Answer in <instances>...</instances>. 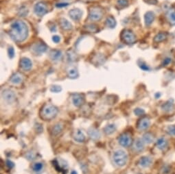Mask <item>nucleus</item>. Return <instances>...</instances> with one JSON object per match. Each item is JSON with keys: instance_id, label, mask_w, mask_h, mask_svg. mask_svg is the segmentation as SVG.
I'll return each instance as SVG.
<instances>
[{"instance_id": "f257e3e1", "label": "nucleus", "mask_w": 175, "mask_h": 174, "mask_svg": "<svg viewBox=\"0 0 175 174\" xmlns=\"http://www.w3.org/2000/svg\"><path fill=\"white\" fill-rule=\"evenodd\" d=\"M10 36L17 43L23 42L27 39L28 28L24 21H17L13 23L10 26Z\"/></svg>"}, {"instance_id": "f03ea898", "label": "nucleus", "mask_w": 175, "mask_h": 174, "mask_svg": "<svg viewBox=\"0 0 175 174\" xmlns=\"http://www.w3.org/2000/svg\"><path fill=\"white\" fill-rule=\"evenodd\" d=\"M58 113L59 109L56 106L52 104H45L40 112V117L45 121H50L55 118Z\"/></svg>"}, {"instance_id": "7ed1b4c3", "label": "nucleus", "mask_w": 175, "mask_h": 174, "mask_svg": "<svg viewBox=\"0 0 175 174\" xmlns=\"http://www.w3.org/2000/svg\"><path fill=\"white\" fill-rule=\"evenodd\" d=\"M113 160L117 166L120 167H124L127 162L128 156L125 151L123 149H117L113 153Z\"/></svg>"}, {"instance_id": "20e7f679", "label": "nucleus", "mask_w": 175, "mask_h": 174, "mask_svg": "<svg viewBox=\"0 0 175 174\" xmlns=\"http://www.w3.org/2000/svg\"><path fill=\"white\" fill-rule=\"evenodd\" d=\"M121 39L127 45H133L136 42V36L133 32L129 30H124L121 34Z\"/></svg>"}, {"instance_id": "39448f33", "label": "nucleus", "mask_w": 175, "mask_h": 174, "mask_svg": "<svg viewBox=\"0 0 175 174\" xmlns=\"http://www.w3.org/2000/svg\"><path fill=\"white\" fill-rule=\"evenodd\" d=\"M103 16L102 10L100 7H92L89 10V19L91 21H98Z\"/></svg>"}, {"instance_id": "423d86ee", "label": "nucleus", "mask_w": 175, "mask_h": 174, "mask_svg": "<svg viewBox=\"0 0 175 174\" xmlns=\"http://www.w3.org/2000/svg\"><path fill=\"white\" fill-rule=\"evenodd\" d=\"M118 142L121 146L124 147H128L133 143V139H132L131 135L130 134L124 132L120 136Z\"/></svg>"}, {"instance_id": "0eeeda50", "label": "nucleus", "mask_w": 175, "mask_h": 174, "mask_svg": "<svg viewBox=\"0 0 175 174\" xmlns=\"http://www.w3.org/2000/svg\"><path fill=\"white\" fill-rule=\"evenodd\" d=\"M2 97L3 100L8 103H13L16 100V95L13 91L10 89H6L2 93Z\"/></svg>"}, {"instance_id": "6e6552de", "label": "nucleus", "mask_w": 175, "mask_h": 174, "mask_svg": "<svg viewBox=\"0 0 175 174\" xmlns=\"http://www.w3.org/2000/svg\"><path fill=\"white\" fill-rule=\"evenodd\" d=\"M34 10L36 15L42 17L48 13V6L44 2H39L34 6Z\"/></svg>"}, {"instance_id": "1a4fd4ad", "label": "nucleus", "mask_w": 175, "mask_h": 174, "mask_svg": "<svg viewBox=\"0 0 175 174\" xmlns=\"http://www.w3.org/2000/svg\"><path fill=\"white\" fill-rule=\"evenodd\" d=\"M72 103L76 107H80L85 103V97L82 94H74L71 97Z\"/></svg>"}, {"instance_id": "9d476101", "label": "nucleus", "mask_w": 175, "mask_h": 174, "mask_svg": "<svg viewBox=\"0 0 175 174\" xmlns=\"http://www.w3.org/2000/svg\"><path fill=\"white\" fill-rule=\"evenodd\" d=\"M150 125V119L147 117H142L138 121L137 126L139 130H146Z\"/></svg>"}, {"instance_id": "9b49d317", "label": "nucleus", "mask_w": 175, "mask_h": 174, "mask_svg": "<svg viewBox=\"0 0 175 174\" xmlns=\"http://www.w3.org/2000/svg\"><path fill=\"white\" fill-rule=\"evenodd\" d=\"M73 138L74 139V141L78 142V143H83L85 141V135L84 134L81 130L76 129L74 131L73 134H72Z\"/></svg>"}, {"instance_id": "f8f14e48", "label": "nucleus", "mask_w": 175, "mask_h": 174, "mask_svg": "<svg viewBox=\"0 0 175 174\" xmlns=\"http://www.w3.org/2000/svg\"><path fill=\"white\" fill-rule=\"evenodd\" d=\"M87 133L89 138L93 141L99 140L100 137H101L100 132L98 130L96 129V127H90V128L88 130Z\"/></svg>"}, {"instance_id": "ddd939ff", "label": "nucleus", "mask_w": 175, "mask_h": 174, "mask_svg": "<svg viewBox=\"0 0 175 174\" xmlns=\"http://www.w3.org/2000/svg\"><path fill=\"white\" fill-rule=\"evenodd\" d=\"M20 66L24 71H28L32 69V63L31 60L27 58H23L20 61Z\"/></svg>"}, {"instance_id": "4468645a", "label": "nucleus", "mask_w": 175, "mask_h": 174, "mask_svg": "<svg viewBox=\"0 0 175 174\" xmlns=\"http://www.w3.org/2000/svg\"><path fill=\"white\" fill-rule=\"evenodd\" d=\"M144 143L143 139L142 140L141 138H137L133 143V149L137 152H141L144 149Z\"/></svg>"}, {"instance_id": "2eb2a0df", "label": "nucleus", "mask_w": 175, "mask_h": 174, "mask_svg": "<svg viewBox=\"0 0 175 174\" xmlns=\"http://www.w3.org/2000/svg\"><path fill=\"white\" fill-rule=\"evenodd\" d=\"M32 50L36 54H41L47 50V46L42 43H36L32 47Z\"/></svg>"}, {"instance_id": "dca6fc26", "label": "nucleus", "mask_w": 175, "mask_h": 174, "mask_svg": "<svg viewBox=\"0 0 175 174\" xmlns=\"http://www.w3.org/2000/svg\"><path fill=\"white\" fill-rule=\"evenodd\" d=\"M166 18H167L169 24H170L172 25H175V8H171L167 11Z\"/></svg>"}, {"instance_id": "f3484780", "label": "nucleus", "mask_w": 175, "mask_h": 174, "mask_svg": "<svg viewBox=\"0 0 175 174\" xmlns=\"http://www.w3.org/2000/svg\"><path fill=\"white\" fill-rule=\"evenodd\" d=\"M69 14H70V17L71 18L74 20V21H78V20L81 19L82 13L80 9L75 8V9L71 10L70 11V13H69Z\"/></svg>"}, {"instance_id": "a211bd4d", "label": "nucleus", "mask_w": 175, "mask_h": 174, "mask_svg": "<svg viewBox=\"0 0 175 174\" xmlns=\"http://www.w3.org/2000/svg\"><path fill=\"white\" fill-rule=\"evenodd\" d=\"M152 164V159L148 156H143L139 161V165L142 167L146 168L150 166Z\"/></svg>"}, {"instance_id": "6ab92c4d", "label": "nucleus", "mask_w": 175, "mask_h": 174, "mask_svg": "<svg viewBox=\"0 0 175 174\" xmlns=\"http://www.w3.org/2000/svg\"><path fill=\"white\" fill-rule=\"evenodd\" d=\"M117 127L116 126V124L114 123H109L106 126L104 129H103V131L107 135H111L112 134L116 131Z\"/></svg>"}, {"instance_id": "aec40b11", "label": "nucleus", "mask_w": 175, "mask_h": 174, "mask_svg": "<svg viewBox=\"0 0 175 174\" xmlns=\"http://www.w3.org/2000/svg\"><path fill=\"white\" fill-rule=\"evenodd\" d=\"M154 20V14L153 12H147L146 13L144 16V21H145V24L146 25L149 26L150 25Z\"/></svg>"}, {"instance_id": "412c9836", "label": "nucleus", "mask_w": 175, "mask_h": 174, "mask_svg": "<svg viewBox=\"0 0 175 174\" xmlns=\"http://www.w3.org/2000/svg\"><path fill=\"white\" fill-rule=\"evenodd\" d=\"M63 130V125L61 123H57L51 128V134L53 136L59 135Z\"/></svg>"}, {"instance_id": "4be33fe9", "label": "nucleus", "mask_w": 175, "mask_h": 174, "mask_svg": "<svg viewBox=\"0 0 175 174\" xmlns=\"http://www.w3.org/2000/svg\"><path fill=\"white\" fill-rule=\"evenodd\" d=\"M168 143L167 140L165 138H159L158 140L156 142V146L157 147V148L161 149V150H163L165 149L166 147H168Z\"/></svg>"}, {"instance_id": "5701e85b", "label": "nucleus", "mask_w": 175, "mask_h": 174, "mask_svg": "<svg viewBox=\"0 0 175 174\" xmlns=\"http://www.w3.org/2000/svg\"><path fill=\"white\" fill-rule=\"evenodd\" d=\"M173 108H174V104L173 100L167 101L162 106V108L163 111L167 112H171L173 110Z\"/></svg>"}, {"instance_id": "b1692460", "label": "nucleus", "mask_w": 175, "mask_h": 174, "mask_svg": "<svg viewBox=\"0 0 175 174\" xmlns=\"http://www.w3.org/2000/svg\"><path fill=\"white\" fill-rule=\"evenodd\" d=\"M168 34L167 32H160L154 37V41L156 43L163 42L168 39Z\"/></svg>"}, {"instance_id": "393cba45", "label": "nucleus", "mask_w": 175, "mask_h": 174, "mask_svg": "<svg viewBox=\"0 0 175 174\" xmlns=\"http://www.w3.org/2000/svg\"><path fill=\"white\" fill-rule=\"evenodd\" d=\"M60 25L65 30H70L72 28V25L70 24V22L63 18L60 19Z\"/></svg>"}, {"instance_id": "a878e982", "label": "nucleus", "mask_w": 175, "mask_h": 174, "mask_svg": "<svg viewBox=\"0 0 175 174\" xmlns=\"http://www.w3.org/2000/svg\"><path fill=\"white\" fill-rule=\"evenodd\" d=\"M154 140V135L150 132H146L143 135V141L145 143L150 144L153 143Z\"/></svg>"}, {"instance_id": "bb28decb", "label": "nucleus", "mask_w": 175, "mask_h": 174, "mask_svg": "<svg viewBox=\"0 0 175 174\" xmlns=\"http://www.w3.org/2000/svg\"><path fill=\"white\" fill-rule=\"evenodd\" d=\"M23 81V78L20 74H15L12 75L10 78V82H12L13 85H19Z\"/></svg>"}, {"instance_id": "cd10ccee", "label": "nucleus", "mask_w": 175, "mask_h": 174, "mask_svg": "<svg viewBox=\"0 0 175 174\" xmlns=\"http://www.w3.org/2000/svg\"><path fill=\"white\" fill-rule=\"evenodd\" d=\"M62 54L61 52L59 50H52L50 53L51 59L54 61H57L61 59Z\"/></svg>"}, {"instance_id": "c85d7f7f", "label": "nucleus", "mask_w": 175, "mask_h": 174, "mask_svg": "<svg viewBox=\"0 0 175 174\" xmlns=\"http://www.w3.org/2000/svg\"><path fill=\"white\" fill-rule=\"evenodd\" d=\"M67 75L71 79H76V78L78 77L79 74L76 69L71 68L67 71Z\"/></svg>"}, {"instance_id": "c756f323", "label": "nucleus", "mask_w": 175, "mask_h": 174, "mask_svg": "<svg viewBox=\"0 0 175 174\" xmlns=\"http://www.w3.org/2000/svg\"><path fill=\"white\" fill-rule=\"evenodd\" d=\"M106 25H107V27L110 28H115L116 25V19H115L112 16L108 17L107 20H106Z\"/></svg>"}, {"instance_id": "7c9ffc66", "label": "nucleus", "mask_w": 175, "mask_h": 174, "mask_svg": "<svg viewBox=\"0 0 175 174\" xmlns=\"http://www.w3.org/2000/svg\"><path fill=\"white\" fill-rule=\"evenodd\" d=\"M44 168V164L41 162H34L32 166V169L35 172H40Z\"/></svg>"}, {"instance_id": "2f4dec72", "label": "nucleus", "mask_w": 175, "mask_h": 174, "mask_svg": "<svg viewBox=\"0 0 175 174\" xmlns=\"http://www.w3.org/2000/svg\"><path fill=\"white\" fill-rule=\"evenodd\" d=\"M117 4L120 8H123L128 6V0H117Z\"/></svg>"}, {"instance_id": "473e14b6", "label": "nucleus", "mask_w": 175, "mask_h": 174, "mask_svg": "<svg viewBox=\"0 0 175 174\" xmlns=\"http://www.w3.org/2000/svg\"><path fill=\"white\" fill-rule=\"evenodd\" d=\"M61 90H62L61 87L58 85H54L50 88V91L52 93H55L61 92Z\"/></svg>"}, {"instance_id": "72a5a7b5", "label": "nucleus", "mask_w": 175, "mask_h": 174, "mask_svg": "<svg viewBox=\"0 0 175 174\" xmlns=\"http://www.w3.org/2000/svg\"><path fill=\"white\" fill-rule=\"evenodd\" d=\"M134 113L135 115L137 116H142L145 114L144 110L140 108H137L134 110Z\"/></svg>"}, {"instance_id": "f704fd0d", "label": "nucleus", "mask_w": 175, "mask_h": 174, "mask_svg": "<svg viewBox=\"0 0 175 174\" xmlns=\"http://www.w3.org/2000/svg\"><path fill=\"white\" fill-rule=\"evenodd\" d=\"M167 132L168 134L175 136V126H173V125L169 126L167 128Z\"/></svg>"}, {"instance_id": "c9c22d12", "label": "nucleus", "mask_w": 175, "mask_h": 174, "mask_svg": "<svg viewBox=\"0 0 175 174\" xmlns=\"http://www.w3.org/2000/svg\"><path fill=\"white\" fill-rule=\"evenodd\" d=\"M138 65L139 66V67L141 68L143 71H149L150 70V68H149V66L143 62H141V63L138 62Z\"/></svg>"}, {"instance_id": "e433bc0d", "label": "nucleus", "mask_w": 175, "mask_h": 174, "mask_svg": "<svg viewBox=\"0 0 175 174\" xmlns=\"http://www.w3.org/2000/svg\"><path fill=\"white\" fill-rule=\"evenodd\" d=\"M8 55H9L10 59H13L15 56V50H14L13 47H9V48H8Z\"/></svg>"}, {"instance_id": "4c0bfd02", "label": "nucleus", "mask_w": 175, "mask_h": 174, "mask_svg": "<svg viewBox=\"0 0 175 174\" xmlns=\"http://www.w3.org/2000/svg\"><path fill=\"white\" fill-rule=\"evenodd\" d=\"M6 164V166L9 168V169H13V168L15 167V164H14V162L10 160H7Z\"/></svg>"}, {"instance_id": "58836bf2", "label": "nucleus", "mask_w": 175, "mask_h": 174, "mask_svg": "<svg viewBox=\"0 0 175 174\" xmlns=\"http://www.w3.org/2000/svg\"><path fill=\"white\" fill-rule=\"evenodd\" d=\"M90 28V32H96L97 31V28L96 25H87V29H89Z\"/></svg>"}, {"instance_id": "ea45409f", "label": "nucleus", "mask_w": 175, "mask_h": 174, "mask_svg": "<svg viewBox=\"0 0 175 174\" xmlns=\"http://www.w3.org/2000/svg\"><path fill=\"white\" fill-rule=\"evenodd\" d=\"M171 61H172L171 59H170V58H166L165 60H163V66H166V65H169V64L171 62Z\"/></svg>"}, {"instance_id": "a19ab883", "label": "nucleus", "mask_w": 175, "mask_h": 174, "mask_svg": "<svg viewBox=\"0 0 175 174\" xmlns=\"http://www.w3.org/2000/svg\"><path fill=\"white\" fill-rule=\"evenodd\" d=\"M28 10H20V13L19 14L21 15V17H25V16H26L27 14H28Z\"/></svg>"}, {"instance_id": "79ce46f5", "label": "nucleus", "mask_w": 175, "mask_h": 174, "mask_svg": "<svg viewBox=\"0 0 175 174\" xmlns=\"http://www.w3.org/2000/svg\"><path fill=\"white\" fill-rule=\"evenodd\" d=\"M144 2L149 4H157V0H144Z\"/></svg>"}, {"instance_id": "37998d69", "label": "nucleus", "mask_w": 175, "mask_h": 174, "mask_svg": "<svg viewBox=\"0 0 175 174\" xmlns=\"http://www.w3.org/2000/svg\"><path fill=\"white\" fill-rule=\"evenodd\" d=\"M68 4L67 3H60V4H56V6L59 8H62V7H65L67 6Z\"/></svg>"}, {"instance_id": "c03bdc74", "label": "nucleus", "mask_w": 175, "mask_h": 174, "mask_svg": "<svg viewBox=\"0 0 175 174\" xmlns=\"http://www.w3.org/2000/svg\"><path fill=\"white\" fill-rule=\"evenodd\" d=\"M52 40H53V41L55 43H59L60 41V40H61V39H60V37L59 36H54L53 38H52Z\"/></svg>"}, {"instance_id": "a18cd8bd", "label": "nucleus", "mask_w": 175, "mask_h": 174, "mask_svg": "<svg viewBox=\"0 0 175 174\" xmlns=\"http://www.w3.org/2000/svg\"><path fill=\"white\" fill-rule=\"evenodd\" d=\"M71 174H78V173H77L76 171H74V170H73L72 172H71Z\"/></svg>"}]
</instances>
